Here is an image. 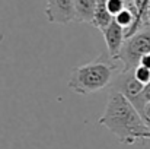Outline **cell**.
<instances>
[{
	"instance_id": "1",
	"label": "cell",
	"mask_w": 150,
	"mask_h": 149,
	"mask_svg": "<svg viewBox=\"0 0 150 149\" xmlns=\"http://www.w3.org/2000/svg\"><path fill=\"white\" fill-rule=\"evenodd\" d=\"M98 123L108 129L124 145H133L137 140L150 139V129L146 118L130 99L115 89L109 91L108 102Z\"/></svg>"
},
{
	"instance_id": "9",
	"label": "cell",
	"mask_w": 150,
	"mask_h": 149,
	"mask_svg": "<svg viewBox=\"0 0 150 149\" xmlns=\"http://www.w3.org/2000/svg\"><path fill=\"white\" fill-rule=\"evenodd\" d=\"M150 102V82L147 85H144V88H143V91H142V94L137 97V99L133 102V105L139 110V113L144 117V108H146V105Z\"/></svg>"
},
{
	"instance_id": "3",
	"label": "cell",
	"mask_w": 150,
	"mask_h": 149,
	"mask_svg": "<svg viewBox=\"0 0 150 149\" xmlns=\"http://www.w3.org/2000/svg\"><path fill=\"white\" fill-rule=\"evenodd\" d=\"M147 53H150V25L146 22L134 35L125 38L118 56V60L122 63L121 72L134 70L139 66L140 58Z\"/></svg>"
},
{
	"instance_id": "6",
	"label": "cell",
	"mask_w": 150,
	"mask_h": 149,
	"mask_svg": "<svg viewBox=\"0 0 150 149\" xmlns=\"http://www.w3.org/2000/svg\"><path fill=\"white\" fill-rule=\"evenodd\" d=\"M102 35L105 38V44H106V48H108V54L114 60H118L120 51H121L122 46H124V41H125V29L122 26H120L117 24V21L114 19L111 22V25L106 26L102 31Z\"/></svg>"
},
{
	"instance_id": "10",
	"label": "cell",
	"mask_w": 150,
	"mask_h": 149,
	"mask_svg": "<svg viewBox=\"0 0 150 149\" xmlns=\"http://www.w3.org/2000/svg\"><path fill=\"white\" fill-rule=\"evenodd\" d=\"M105 3H106V9L109 10V13H111L114 18H115L122 9L127 7V4H125L124 0H105Z\"/></svg>"
},
{
	"instance_id": "8",
	"label": "cell",
	"mask_w": 150,
	"mask_h": 149,
	"mask_svg": "<svg viewBox=\"0 0 150 149\" xmlns=\"http://www.w3.org/2000/svg\"><path fill=\"white\" fill-rule=\"evenodd\" d=\"M114 21V16L109 13V10L106 9V3L105 0H98V6H96V10H95V16H93V21H92V25L95 28H98L100 32L111 25V22Z\"/></svg>"
},
{
	"instance_id": "11",
	"label": "cell",
	"mask_w": 150,
	"mask_h": 149,
	"mask_svg": "<svg viewBox=\"0 0 150 149\" xmlns=\"http://www.w3.org/2000/svg\"><path fill=\"white\" fill-rule=\"evenodd\" d=\"M134 76L143 83V85H147L150 82V69L143 66V64H139L136 69H134Z\"/></svg>"
},
{
	"instance_id": "2",
	"label": "cell",
	"mask_w": 150,
	"mask_h": 149,
	"mask_svg": "<svg viewBox=\"0 0 150 149\" xmlns=\"http://www.w3.org/2000/svg\"><path fill=\"white\" fill-rule=\"evenodd\" d=\"M117 61L109 54H100L96 60L73 69L67 82L69 88L76 94L89 95L111 86L115 73L122 70Z\"/></svg>"
},
{
	"instance_id": "15",
	"label": "cell",
	"mask_w": 150,
	"mask_h": 149,
	"mask_svg": "<svg viewBox=\"0 0 150 149\" xmlns=\"http://www.w3.org/2000/svg\"><path fill=\"white\" fill-rule=\"evenodd\" d=\"M124 1H125V4H131L134 0H124Z\"/></svg>"
},
{
	"instance_id": "5",
	"label": "cell",
	"mask_w": 150,
	"mask_h": 149,
	"mask_svg": "<svg viewBox=\"0 0 150 149\" xmlns=\"http://www.w3.org/2000/svg\"><path fill=\"white\" fill-rule=\"evenodd\" d=\"M45 16L51 24H69L74 21L73 0H47Z\"/></svg>"
},
{
	"instance_id": "16",
	"label": "cell",
	"mask_w": 150,
	"mask_h": 149,
	"mask_svg": "<svg viewBox=\"0 0 150 149\" xmlns=\"http://www.w3.org/2000/svg\"><path fill=\"white\" fill-rule=\"evenodd\" d=\"M146 123H147V126H149V129H150V120H146Z\"/></svg>"
},
{
	"instance_id": "14",
	"label": "cell",
	"mask_w": 150,
	"mask_h": 149,
	"mask_svg": "<svg viewBox=\"0 0 150 149\" xmlns=\"http://www.w3.org/2000/svg\"><path fill=\"white\" fill-rule=\"evenodd\" d=\"M146 22L150 25V6H149V9H147V13H146Z\"/></svg>"
},
{
	"instance_id": "4",
	"label": "cell",
	"mask_w": 150,
	"mask_h": 149,
	"mask_svg": "<svg viewBox=\"0 0 150 149\" xmlns=\"http://www.w3.org/2000/svg\"><path fill=\"white\" fill-rule=\"evenodd\" d=\"M144 85L134 76V70L130 72H118L111 83V89L120 91L122 95H125L131 102H134L137 97L142 94Z\"/></svg>"
},
{
	"instance_id": "7",
	"label": "cell",
	"mask_w": 150,
	"mask_h": 149,
	"mask_svg": "<svg viewBox=\"0 0 150 149\" xmlns=\"http://www.w3.org/2000/svg\"><path fill=\"white\" fill-rule=\"evenodd\" d=\"M74 1V21L82 24H92L98 0H73Z\"/></svg>"
},
{
	"instance_id": "13",
	"label": "cell",
	"mask_w": 150,
	"mask_h": 149,
	"mask_svg": "<svg viewBox=\"0 0 150 149\" xmlns=\"http://www.w3.org/2000/svg\"><path fill=\"white\" fill-rule=\"evenodd\" d=\"M144 118H146V120H150V102L146 105V108H144Z\"/></svg>"
},
{
	"instance_id": "12",
	"label": "cell",
	"mask_w": 150,
	"mask_h": 149,
	"mask_svg": "<svg viewBox=\"0 0 150 149\" xmlns=\"http://www.w3.org/2000/svg\"><path fill=\"white\" fill-rule=\"evenodd\" d=\"M139 64H143V66H146V67L150 69V53L144 54V56L140 58V63H139Z\"/></svg>"
}]
</instances>
